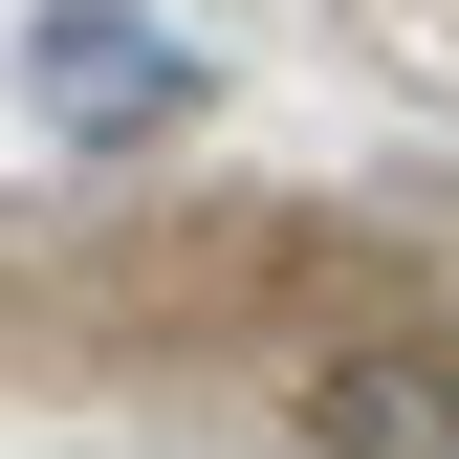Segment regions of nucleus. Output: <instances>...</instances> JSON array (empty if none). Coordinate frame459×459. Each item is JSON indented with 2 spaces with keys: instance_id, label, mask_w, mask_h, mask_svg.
<instances>
[{
  "instance_id": "nucleus-1",
  "label": "nucleus",
  "mask_w": 459,
  "mask_h": 459,
  "mask_svg": "<svg viewBox=\"0 0 459 459\" xmlns=\"http://www.w3.org/2000/svg\"><path fill=\"white\" fill-rule=\"evenodd\" d=\"M22 109H44L66 153H109V132H176V109H197V44L153 22V0H44V22H22Z\"/></svg>"
},
{
  "instance_id": "nucleus-2",
  "label": "nucleus",
  "mask_w": 459,
  "mask_h": 459,
  "mask_svg": "<svg viewBox=\"0 0 459 459\" xmlns=\"http://www.w3.org/2000/svg\"><path fill=\"white\" fill-rule=\"evenodd\" d=\"M307 459H459V351H351V372H307Z\"/></svg>"
}]
</instances>
